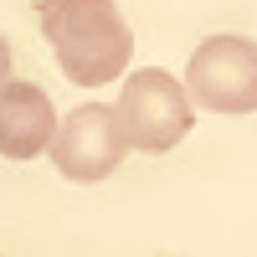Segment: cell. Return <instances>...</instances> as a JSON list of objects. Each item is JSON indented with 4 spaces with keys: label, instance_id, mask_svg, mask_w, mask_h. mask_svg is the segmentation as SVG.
<instances>
[{
    "label": "cell",
    "instance_id": "6da1fadb",
    "mask_svg": "<svg viewBox=\"0 0 257 257\" xmlns=\"http://www.w3.org/2000/svg\"><path fill=\"white\" fill-rule=\"evenodd\" d=\"M36 16L67 82L103 88V82L123 77L128 57H134V31L113 0H41Z\"/></svg>",
    "mask_w": 257,
    "mask_h": 257
},
{
    "label": "cell",
    "instance_id": "7a4b0ae2",
    "mask_svg": "<svg viewBox=\"0 0 257 257\" xmlns=\"http://www.w3.org/2000/svg\"><path fill=\"white\" fill-rule=\"evenodd\" d=\"M113 113H118V128H123L128 149H144V155H165V149H175L190 134V123H196L190 93L165 67H139L134 77L123 82Z\"/></svg>",
    "mask_w": 257,
    "mask_h": 257
},
{
    "label": "cell",
    "instance_id": "3957f363",
    "mask_svg": "<svg viewBox=\"0 0 257 257\" xmlns=\"http://www.w3.org/2000/svg\"><path fill=\"white\" fill-rule=\"evenodd\" d=\"M185 93L211 113H257V41L206 36L185 67Z\"/></svg>",
    "mask_w": 257,
    "mask_h": 257
},
{
    "label": "cell",
    "instance_id": "277c9868",
    "mask_svg": "<svg viewBox=\"0 0 257 257\" xmlns=\"http://www.w3.org/2000/svg\"><path fill=\"white\" fill-rule=\"evenodd\" d=\"M47 149H52V165L67 180L98 185V180H108L118 170V160L128 155V139H123L118 113L108 103H82V108H72L57 123V134H52Z\"/></svg>",
    "mask_w": 257,
    "mask_h": 257
},
{
    "label": "cell",
    "instance_id": "5b68a950",
    "mask_svg": "<svg viewBox=\"0 0 257 257\" xmlns=\"http://www.w3.org/2000/svg\"><path fill=\"white\" fill-rule=\"evenodd\" d=\"M57 134V108L36 82H6L0 88V155L6 160H36Z\"/></svg>",
    "mask_w": 257,
    "mask_h": 257
},
{
    "label": "cell",
    "instance_id": "8992f818",
    "mask_svg": "<svg viewBox=\"0 0 257 257\" xmlns=\"http://www.w3.org/2000/svg\"><path fill=\"white\" fill-rule=\"evenodd\" d=\"M11 62H16V57H11V41L0 36V88H6V82H11Z\"/></svg>",
    "mask_w": 257,
    "mask_h": 257
}]
</instances>
